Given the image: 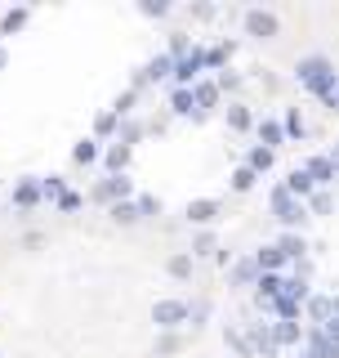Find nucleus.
Returning <instances> with one entry per match:
<instances>
[{"instance_id": "nucleus-1", "label": "nucleus", "mask_w": 339, "mask_h": 358, "mask_svg": "<svg viewBox=\"0 0 339 358\" xmlns=\"http://www.w3.org/2000/svg\"><path fill=\"white\" fill-rule=\"evenodd\" d=\"M299 85L303 90H312V94L322 99V103H331L335 108V99H339V81H335V67H331V59H303L299 63Z\"/></svg>"}, {"instance_id": "nucleus-2", "label": "nucleus", "mask_w": 339, "mask_h": 358, "mask_svg": "<svg viewBox=\"0 0 339 358\" xmlns=\"http://www.w3.org/2000/svg\"><path fill=\"white\" fill-rule=\"evenodd\" d=\"M273 215H277L281 224H290V229H299V224L308 220V210H303L299 201L286 193V184H277V188H273Z\"/></svg>"}, {"instance_id": "nucleus-3", "label": "nucleus", "mask_w": 339, "mask_h": 358, "mask_svg": "<svg viewBox=\"0 0 339 358\" xmlns=\"http://www.w3.org/2000/svg\"><path fill=\"white\" fill-rule=\"evenodd\" d=\"M277 31H281V18L273 9H246V36L268 41V36H277Z\"/></svg>"}, {"instance_id": "nucleus-4", "label": "nucleus", "mask_w": 339, "mask_h": 358, "mask_svg": "<svg viewBox=\"0 0 339 358\" xmlns=\"http://www.w3.org/2000/svg\"><path fill=\"white\" fill-rule=\"evenodd\" d=\"M188 305H183V300H156V309H152V322H156V327H179V322H183L188 318Z\"/></svg>"}, {"instance_id": "nucleus-5", "label": "nucleus", "mask_w": 339, "mask_h": 358, "mask_svg": "<svg viewBox=\"0 0 339 358\" xmlns=\"http://www.w3.org/2000/svg\"><path fill=\"white\" fill-rule=\"evenodd\" d=\"M94 197H98V201H126V197H130V179H126V175H107L103 184L94 188Z\"/></svg>"}, {"instance_id": "nucleus-6", "label": "nucleus", "mask_w": 339, "mask_h": 358, "mask_svg": "<svg viewBox=\"0 0 339 358\" xmlns=\"http://www.w3.org/2000/svg\"><path fill=\"white\" fill-rule=\"evenodd\" d=\"M255 260H259V273H281V268L290 264L286 255H281V246H277V242H273V246H259Z\"/></svg>"}, {"instance_id": "nucleus-7", "label": "nucleus", "mask_w": 339, "mask_h": 358, "mask_svg": "<svg viewBox=\"0 0 339 358\" xmlns=\"http://www.w3.org/2000/svg\"><path fill=\"white\" fill-rule=\"evenodd\" d=\"M259 278H264V273H259V260H255V255H241V260L232 264V282L236 287H250V282H259Z\"/></svg>"}, {"instance_id": "nucleus-8", "label": "nucleus", "mask_w": 339, "mask_h": 358, "mask_svg": "<svg viewBox=\"0 0 339 358\" xmlns=\"http://www.w3.org/2000/svg\"><path fill=\"white\" fill-rule=\"evenodd\" d=\"M201 67H206V54H197V50H192L183 63H174V81H179V90H183V85L192 81V76L201 72Z\"/></svg>"}, {"instance_id": "nucleus-9", "label": "nucleus", "mask_w": 339, "mask_h": 358, "mask_svg": "<svg viewBox=\"0 0 339 358\" xmlns=\"http://www.w3.org/2000/svg\"><path fill=\"white\" fill-rule=\"evenodd\" d=\"M214 215H219V201H210V197L188 201V220H192V224H210Z\"/></svg>"}, {"instance_id": "nucleus-10", "label": "nucleus", "mask_w": 339, "mask_h": 358, "mask_svg": "<svg viewBox=\"0 0 339 358\" xmlns=\"http://www.w3.org/2000/svg\"><path fill=\"white\" fill-rule=\"evenodd\" d=\"M170 108L179 112V117H197V94H192V90H170Z\"/></svg>"}, {"instance_id": "nucleus-11", "label": "nucleus", "mask_w": 339, "mask_h": 358, "mask_svg": "<svg viewBox=\"0 0 339 358\" xmlns=\"http://www.w3.org/2000/svg\"><path fill=\"white\" fill-rule=\"evenodd\" d=\"M303 171H308V179H312V184H331V179H335V166H331V157H308V166H303Z\"/></svg>"}, {"instance_id": "nucleus-12", "label": "nucleus", "mask_w": 339, "mask_h": 358, "mask_svg": "<svg viewBox=\"0 0 339 358\" xmlns=\"http://www.w3.org/2000/svg\"><path fill=\"white\" fill-rule=\"evenodd\" d=\"M277 296H281V273H264V278H259V305L273 309Z\"/></svg>"}, {"instance_id": "nucleus-13", "label": "nucleus", "mask_w": 339, "mask_h": 358, "mask_svg": "<svg viewBox=\"0 0 339 358\" xmlns=\"http://www.w3.org/2000/svg\"><path fill=\"white\" fill-rule=\"evenodd\" d=\"M303 336H308V331H303L299 322H273V341L277 345H299Z\"/></svg>"}, {"instance_id": "nucleus-14", "label": "nucleus", "mask_w": 339, "mask_h": 358, "mask_svg": "<svg viewBox=\"0 0 339 358\" xmlns=\"http://www.w3.org/2000/svg\"><path fill=\"white\" fill-rule=\"evenodd\" d=\"M277 246H281V255H286L290 264H295V260H303V251H308L299 233H281V242H277Z\"/></svg>"}, {"instance_id": "nucleus-15", "label": "nucleus", "mask_w": 339, "mask_h": 358, "mask_svg": "<svg viewBox=\"0 0 339 358\" xmlns=\"http://www.w3.org/2000/svg\"><path fill=\"white\" fill-rule=\"evenodd\" d=\"M40 193H45L40 184H31V179H22V184L14 188V201H18L22 210H27V206H36V201H40Z\"/></svg>"}, {"instance_id": "nucleus-16", "label": "nucleus", "mask_w": 339, "mask_h": 358, "mask_svg": "<svg viewBox=\"0 0 339 358\" xmlns=\"http://www.w3.org/2000/svg\"><path fill=\"white\" fill-rule=\"evenodd\" d=\"M312 188H317V184L308 179V171H290L286 175V193L290 197H303V193H312Z\"/></svg>"}, {"instance_id": "nucleus-17", "label": "nucleus", "mask_w": 339, "mask_h": 358, "mask_svg": "<svg viewBox=\"0 0 339 358\" xmlns=\"http://www.w3.org/2000/svg\"><path fill=\"white\" fill-rule=\"evenodd\" d=\"M308 313L317 318V327H326V322L335 318V300H326V296H312V300H308Z\"/></svg>"}, {"instance_id": "nucleus-18", "label": "nucleus", "mask_w": 339, "mask_h": 358, "mask_svg": "<svg viewBox=\"0 0 339 358\" xmlns=\"http://www.w3.org/2000/svg\"><path fill=\"white\" fill-rule=\"evenodd\" d=\"M259 139H264V148H268V152H273V148H281V139H286L281 121H264V126H259Z\"/></svg>"}, {"instance_id": "nucleus-19", "label": "nucleus", "mask_w": 339, "mask_h": 358, "mask_svg": "<svg viewBox=\"0 0 339 358\" xmlns=\"http://www.w3.org/2000/svg\"><path fill=\"white\" fill-rule=\"evenodd\" d=\"M170 72H174V59H170V54H165V59H156V63L148 67V72L139 76V85H148V81H165Z\"/></svg>"}, {"instance_id": "nucleus-20", "label": "nucleus", "mask_w": 339, "mask_h": 358, "mask_svg": "<svg viewBox=\"0 0 339 358\" xmlns=\"http://www.w3.org/2000/svg\"><path fill=\"white\" fill-rule=\"evenodd\" d=\"M250 350H259L264 358H273V354H277V341H273V331L255 327V331H250Z\"/></svg>"}, {"instance_id": "nucleus-21", "label": "nucleus", "mask_w": 339, "mask_h": 358, "mask_svg": "<svg viewBox=\"0 0 339 358\" xmlns=\"http://www.w3.org/2000/svg\"><path fill=\"white\" fill-rule=\"evenodd\" d=\"M192 94H197V108H201V112L219 103V85H214V81H201L197 90H192Z\"/></svg>"}, {"instance_id": "nucleus-22", "label": "nucleus", "mask_w": 339, "mask_h": 358, "mask_svg": "<svg viewBox=\"0 0 339 358\" xmlns=\"http://www.w3.org/2000/svg\"><path fill=\"white\" fill-rule=\"evenodd\" d=\"M228 126H232V130H250V126H255L250 108H246V103H236V108H228Z\"/></svg>"}, {"instance_id": "nucleus-23", "label": "nucleus", "mask_w": 339, "mask_h": 358, "mask_svg": "<svg viewBox=\"0 0 339 358\" xmlns=\"http://www.w3.org/2000/svg\"><path fill=\"white\" fill-rule=\"evenodd\" d=\"M126 162H130V148H126V143L107 148V171H112V175H121V171H126Z\"/></svg>"}, {"instance_id": "nucleus-24", "label": "nucleus", "mask_w": 339, "mask_h": 358, "mask_svg": "<svg viewBox=\"0 0 339 358\" xmlns=\"http://www.w3.org/2000/svg\"><path fill=\"white\" fill-rule=\"evenodd\" d=\"M246 166H250L255 175H259V171H268V166H273V152H268L264 143H259V148H250V157H246Z\"/></svg>"}, {"instance_id": "nucleus-25", "label": "nucleus", "mask_w": 339, "mask_h": 358, "mask_svg": "<svg viewBox=\"0 0 339 358\" xmlns=\"http://www.w3.org/2000/svg\"><path fill=\"white\" fill-rule=\"evenodd\" d=\"M223 341H228V350H236V354L250 358V336H241L236 327H228V331H223Z\"/></svg>"}, {"instance_id": "nucleus-26", "label": "nucleus", "mask_w": 339, "mask_h": 358, "mask_svg": "<svg viewBox=\"0 0 339 358\" xmlns=\"http://www.w3.org/2000/svg\"><path fill=\"white\" fill-rule=\"evenodd\" d=\"M232 188H236V193L255 188V171H250V166H236V171H232Z\"/></svg>"}, {"instance_id": "nucleus-27", "label": "nucleus", "mask_w": 339, "mask_h": 358, "mask_svg": "<svg viewBox=\"0 0 339 358\" xmlns=\"http://www.w3.org/2000/svg\"><path fill=\"white\" fill-rule=\"evenodd\" d=\"M281 296H290V300H303V296H308V287H303L299 278H281Z\"/></svg>"}, {"instance_id": "nucleus-28", "label": "nucleus", "mask_w": 339, "mask_h": 358, "mask_svg": "<svg viewBox=\"0 0 339 358\" xmlns=\"http://www.w3.org/2000/svg\"><path fill=\"white\" fill-rule=\"evenodd\" d=\"M112 220H121V224L139 220V206H134V201H116V206H112Z\"/></svg>"}, {"instance_id": "nucleus-29", "label": "nucleus", "mask_w": 339, "mask_h": 358, "mask_svg": "<svg viewBox=\"0 0 339 358\" xmlns=\"http://www.w3.org/2000/svg\"><path fill=\"white\" fill-rule=\"evenodd\" d=\"M22 22H27V9H9V14H5V22H0V31L9 36V31H18Z\"/></svg>"}, {"instance_id": "nucleus-30", "label": "nucleus", "mask_w": 339, "mask_h": 358, "mask_svg": "<svg viewBox=\"0 0 339 358\" xmlns=\"http://www.w3.org/2000/svg\"><path fill=\"white\" fill-rule=\"evenodd\" d=\"M232 54V45H214V50H206V67H223Z\"/></svg>"}, {"instance_id": "nucleus-31", "label": "nucleus", "mask_w": 339, "mask_h": 358, "mask_svg": "<svg viewBox=\"0 0 339 358\" xmlns=\"http://www.w3.org/2000/svg\"><path fill=\"white\" fill-rule=\"evenodd\" d=\"M188 54H192L188 50V36H174V41H170V59H174V63H183Z\"/></svg>"}, {"instance_id": "nucleus-32", "label": "nucleus", "mask_w": 339, "mask_h": 358, "mask_svg": "<svg viewBox=\"0 0 339 358\" xmlns=\"http://www.w3.org/2000/svg\"><path fill=\"white\" fill-rule=\"evenodd\" d=\"M94 152H98V143H76V162H81V166H89V162H94Z\"/></svg>"}, {"instance_id": "nucleus-33", "label": "nucleus", "mask_w": 339, "mask_h": 358, "mask_svg": "<svg viewBox=\"0 0 339 358\" xmlns=\"http://www.w3.org/2000/svg\"><path fill=\"white\" fill-rule=\"evenodd\" d=\"M170 273H174V278H188L192 273V260H188V255H174V260H170Z\"/></svg>"}, {"instance_id": "nucleus-34", "label": "nucleus", "mask_w": 339, "mask_h": 358, "mask_svg": "<svg viewBox=\"0 0 339 358\" xmlns=\"http://www.w3.org/2000/svg\"><path fill=\"white\" fill-rule=\"evenodd\" d=\"M335 201H331V193H312V215H326Z\"/></svg>"}, {"instance_id": "nucleus-35", "label": "nucleus", "mask_w": 339, "mask_h": 358, "mask_svg": "<svg viewBox=\"0 0 339 358\" xmlns=\"http://www.w3.org/2000/svg\"><path fill=\"white\" fill-rule=\"evenodd\" d=\"M94 130L98 134H112V130H116V112H103V117L94 121Z\"/></svg>"}, {"instance_id": "nucleus-36", "label": "nucleus", "mask_w": 339, "mask_h": 358, "mask_svg": "<svg viewBox=\"0 0 339 358\" xmlns=\"http://www.w3.org/2000/svg\"><path fill=\"white\" fill-rule=\"evenodd\" d=\"M76 206H81V197H76V193H72V188H67V193L59 197V210H76Z\"/></svg>"}, {"instance_id": "nucleus-37", "label": "nucleus", "mask_w": 339, "mask_h": 358, "mask_svg": "<svg viewBox=\"0 0 339 358\" xmlns=\"http://www.w3.org/2000/svg\"><path fill=\"white\" fill-rule=\"evenodd\" d=\"M192 251H197V255H210V251H214V238H210V233H201V238H197V246H192Z\"/></svg>"}, {"instance_id": "nucleus-38", "label": "nucleus", "mask_w": 339, "mask_h": 358, "mask_svg": "<svg viewBox=\"0 0 339 358\" xmlns=\"http://www.w3.org/2000/svg\"><path fill=\"white\" fill-rule=\"evenodd\" d=\"M214 85H219V90H236V85H241V76H236V72H223Z\"/></svg>"}, {"instance_id": "nucleus-39", "label": "nucleus", "mask_w": 339, "mask_h": 358, "mask_svg": "<svg viewBox=\"0 0 339 358\" xmlns=\"http://www.w3.org/2000/svg\"><path fill=\"white\" fill-rule=\"evenodd\" d=\"M286 134H303V121H299V112H286Z\"/></svg>"}, {"instance_id": "nucleus-40", "label": "nucleus", "mask_w": 339, "mask_h": 358, "mask_svg": "<svg viewBox=\"0 0 339 358\" xmlns=\"http://www.w3.org/2000/svg\"><path fill=\"white\" fill-rule=\"evenodd\" d=\"M143 14H152V18H161V14H165V0H143Z\"/></svg>"}, {"instance_id": "nucleus-41", "label": "nucleus", "mask_w": 339, "mask_h": 358, "mask_svg": "<svg viewBox=\"0 0 339 358\" xmlns=\"http://www.w3.org/2000/svg\"><path fill=\"white\" fill-rule=\"evenodd\" d=\"M45 193H50L54 201H59V197L67 193V188H63V179H45Z\"/></svg>"}, {"instance_id": "nucleus-42", "label": "nucleus", "mask_w": 339, "mask_h": 358, "mask_svg": "<svg viewBox=\"0 0 339 358\" xmlns=\"http://www.w3.org/2000/svg\"><path fill=\"white\" fill-rule=\"evenodd\" d=\"M139 215H156V197H139Z\"/></svg>"}, {"instance_id": "nucleus-43", "label": "nucleus", "mask_w": 339, "mask_h": 358, "mask_svg": "<svg viewBox=\"0 0 339 358\" xmlns=\"http://www.w3.org/2000/svg\"><path fill=\"white\" fill-rule=\"evenodd\" d=\"M322 331H326V336H331V341L339 345V313H335V318H331V322H326V327H322Z\"/></svg>"}, {"instance_id": "nucleus-44", "label": "nucleus", "mask_w": 339, "mask_h": 358, "mask_svg": "<svg viewBox=\"0 0 339 358\" xmlns=\"http://www.w3.org/2000/svg\"><path fill=\"white\" fill-rule=\"evenodd\" d=\"M139 134H143L139 126H126V130H121V139H126V148H130V143H134V139H139Z\"/></svg>"}, {"instance_id": "nucleus-45", "label": "nucleus", "mask_w": 339, "mask_h": 358, "mask_svg": "<svg viewBox=\"0 0 339 358\" xmlns=\"http://www.w3.org/2000/svg\"><path fill=\"white\" fill-rule=\"evenodd\" d=\"M303 358H322V354H317V350H312V345H308V350H303Z\"/></svg>"}, {"instance_id": "nucleus-46", "label": "nucleus", "mask_w": 339, "mask_h": 358, "mask_svg": "<svg viewBox=\"0 0 339 358\" xmlns=\"http://www.w3.org/2000/svg\"><path fill=\"white\" fill-rule=\"evenodd\" d=\"M0 67H5V50H0Z\"/></svg>"}, {"instance_id": "nucleus-47", "label": "nucleus", "mask_w": 339, "mask_h": 358, "mask_svg": "<svg viewBox=\"0 0 339 358\" xmlns=\"http://www.w3.org/2000/svg\"><path fill=\"white\" fill-rule=\"evenodd\" d=\"M335 313H339V296H335Z\"/></svg>"}, {"instance_id": "nucleus-48", "label": "nucleus", "mask_w": 339, "mask_h": 358, "mask_svg": "<svg viewBox=\"0 0 339 358\" xmlns=\"http://www.w3.org/2000/svg\"><path fill=\"white\" fill-rule=\"evenodd\" d=\"M335 112H339V99H335Z\"/></svg>"}]
</instances>
